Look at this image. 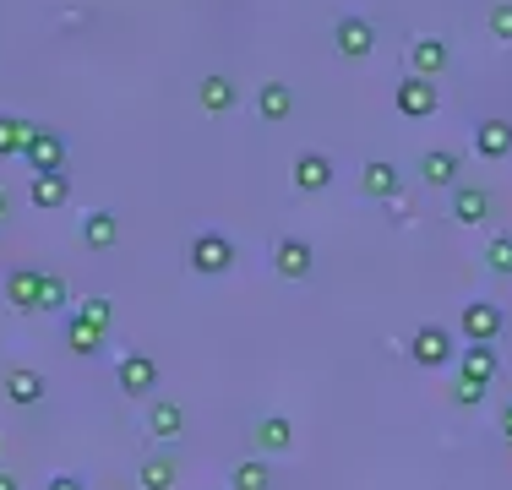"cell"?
Wrapping results in <instances>:
<instances>
[{"label": "cell", "mask_w": 512, "mask_h": 490, "mask_svg": "<svg viewBox=\"0 0 512 490\" xmlns=\"http://www.w3.org/2000/svg\"><path fill=\"white\" fill-rule=\"evenodd\" d=\"M180 431H186V409H180L175 398H153V409H148V436H153V441H175Z\"/></svg>", "instance_id": "obj_19"}, {"label": "cell", "mask_w": 512, "mask_h": 490, "mask_svg": "<svg viewBox=\"0 0 512 490\" xmlns=\"http://www.w3.org/2000/svg\"><path fill=\"white\" fill-rule=\"evenodd\" d=\"M485 22H491V39H512V0H496Z\"/></svg>", "instance_id": "obj_31"}, {"label": "cell", "mask_w": 512, "mask_h": 490, "mask_svg": "<svg viewBox=\"0 0 512 490\" xmlns=\"http://www.w3.org/2000/svg\"><path fill=\"white\" fill-rule=\"evenodd\" d=\"M333 44H338V55H349V60H365L376 49V28L365 17H338V28H333Z\"/></svg>", "instance_id": "obj_10"}, {"label": "cell", "mask_w": 512, "mask_h": 490, "mask_svg": "<svg viewBox=\"0 0 512 490\" xmlns=\"http://www.w3.org/2000/svg\"><path fill=\"white\" fill-rule=\"evenodd\" d=\"M327 186H333V158H327V153H300L295 158V191L316 196Z\"/></svg>", "instance_id": "obj_15"}, {"label": "cell", "mask_w": 512, "mask_h": 490, "mask_svg": "<svg viewBox=\"0 0 512 490\" xmlns=\"http://www.w3.org/2000/svg\"><path fill=\"white\" fill-rule=\"evenodd\" d=\"M453 218L458 224H485V218H491V196L480 186H458L453 191Z\"/></svg>", "instance_id": "obj_21"}, {"label": "cell", "mask_w": 512, "mask_h": 490, "mask_svg": "<svg viewBox=\"0 0 512 490\" xmlns=\"http://www.w3.org/2000/svg\"><path fill=\"white\" fill-rule=\"evenodd\" d=\"M28 202L39 207V213H55V207H66V202H71V180H66V169H55V175H33Z\"/></svg>", "instance_id": "obj_16"}, {"label": "cell", "mask_w": 512, "mask_h": 490, "mask_svg": "<svg viewBox=\"0 0 512 490\" xmlns=\"http://www.w3.org/2000/svg\"><path fill=\"white\" fill-rule=\"evenodd\" d=\"M420 175H425V186H458V153L453 147H431L420 158Z\"/></svg>", "instance_id": "obj_20"}, {"label": "cell", "mask_w": 512, "mask_h": 490, "mask_svg": "<svg viewBox=\"0 0 512 490\" xmlns=\"http://www.w3.org/2000/svg\"><path fill=\"white\" fill-rule=\"evenodd\" d=\"M480 398H485V387H480V382H458V387H453V403H458V409H474Z\"/></svg>", "instance_id": "obj_32"}, {"label": "cell", "mask_w": 512, "mask_h": 490, "mask_svg": "<svg viewBox=\"0 0 512 490\" xmlns=\"http://www.w3.org/2000/svg\"><path fill=\"white\" fill-rule=\"evenodd\" d=\"M44 490H88V480H82V474H55Z\"/></svg>", "instance_id": "obj_33"}, {"label": "cell", "mask_w": 512, "mask_h": 490, "mask_svg": "<svg viewBox=\"0 0 512 490\" xmlns=\"http://www.w3.org/2000/svg\"><path fill=\"white\" fill-rule=\"evenodd\" d=\"M502 436L512 441V403H502Z\"/></svg>", "instance_id": "obj_34"}, {"label": "cell", "mask_w": 512, "mask_h": 490, "mask_svg": "<svg viewBox=\"0 0 512 490\" xmlns=\"http://www.w3.org/2000/svg\"><path fill=\"white\" fill-rule=\"evenodd\" d=\"M0 490H22V485H17V474H6V469H0Z\"/></svg>", "instance_id": "obj_35"}, {"label": "cell", "mask_w": 512, "mask_h": 490, "mask_svg": "<svg viewBox=\"0 0 512 490\" xmlns=\"http://www.w3.org/2000/svg\"><path fill=\"white\" fill-rule=\"evenodd\" d=\"M0 447H6V441H0Z\"/></svg>", "instance_id": "obj_37"}, {"label": "cell", "mask_w": 512, "mask_h": 490, "mask_svg": "<svg viewBox=\"0 0 512 490\" xmlns=\"http://www.w3.org/2000/svg\"><path fill=\"white\" fill-rule=\"evenodd\" d=\"M6 213H11V196H6V191H0V224H6Z\"/></svg>", "instance_id": "obj_36"}, {"label": "cell", "mask_w": 512, "mask_h": 490, "mask_svg": "<svg viewBox=\"0 0 512 490\" xmlns=\"http://www.w3.org/2000/svg\"><path fill=\"white\" fill-rule=\"evenodd\" d=\"M453 354H458V349H453V333H447V327H436V322L414 327V338H409V360H414V365H425V371H442Z\"/></svg>", "instance_id": "obj_2"}, {"label": "cell", "mask_w": 512, "mask_h": 490, "mask_svg": "<svg viewBox=\"0 0 512 490\" xmlns=\"http://www.w3.org/2000/svg\"><path fill=\"white\" fill-rule=\"evenodd\" d=\"M66 349H71V354H88V360H93V354H104V333L71 311V316H66Z\"/></svg>", "instance_id": "obj_23"}, {"label": "cell", "mask_w": 512, "mask_h": 490, "mask_svg": "<svg viewBox=\"0 0 512 490\" xmlns=\"http://www.w3.org/2000/svg\"><path fill=\"white\" fill-rule=\"evenodd\" d=\"M458 327H463V338H469V343H496V338H502V305L469 300V305H463V316H458Z\"/></svg>", "instance_id": "obj_6"}, {"label": "cell", "mask_w": 512, "mask_h": 490, "mask_svg": "<svg viewBox=\"0 0 512 490\" xmlns=\"http://www.w3.org/2000/svg\"><path fill=\"white\" fill-rule=\"evenodd\" d=\"M485 267H491L496 278H512V235H496L485 245Z\"/></svg>", "instance_id": "obj_30"}, {"label": "cell", "mask_w": 512, "mask_h": 490, "mask_svg": "<svg viewBox=\"0 0 512 490\" xmlns=\"http://www.w3.org/2000/svg\"><path fill=\"white\" fill-rule=\"evenodd\" d=\"M229 485L235 490H273V469H267L262 458H240L235 474H229Z\"/></svg>", "instance_id": "obj_26"}, {"label": "cell", "mask_w": 512, "mask_h": 490, "mask_svg": "<svg viewBox=\"0 0 512 490\" xmlns=\"http://www.w3.org/2000/svg\"><path fill=\"white\" fill-rule=\"evenodd\" d=\"M115 382H120V392L126 398H148V392L158 387V360L153 354H120V365H115Z\"/></svg>", "instance_id": "obj_3"}, {"label": "cell", "mask_w": 512, "mask_h": 490, "mask_svg": "<svg viewBox=\"0 0 512 490\" xmlns=\"http://www.w3.org/2000/svg\"><path fill=\"white\" fill-rule=\"evenodd\" d=\"M273 267H278V278H289V284H300V278H311V267H316V251L300 235H284V240H273Z\"/></svg>", "instance_id": "obj_5"}, {"label": "cell", "mask_w": 512, "mask_h": 490, "mask_svg": "<svg viewBox=\"0 0 512 490\" xmlns=\"http://www.w3.org/2000/svg\"><path fill=\"white\" fill-rule=\"evenodd\" d=\"M496 343H463V354H458V382H480V387H491L496 382Z\"/></svg>", "instance_id": "obj_9"}, {"label": "cell", "mask_w": 512, "mask_h": 490, "mask_svg": "<svg viewBox=\"0 0 512 490\" xmlns=\"http://www.w3.org/2000/svg\"><path fill=\"white\" fill-rule=\"evenodd\" d=\"M39 284H44L39 267H11V273H6V300H11V311H39Z\"/></svg>", "instance_id": "obj_12"}, {"label": "cell", "mask_w": 512, "mask_h": 490, "mask_svg": "<svg viewBox=\"0 0 512 490\" xmlns=\"http://www.w3.org/2000/svg\"><path fill=\"white\" fill-rule=\"evenodd\" d=\"M447 60H453V49H447V39H414L409 44V77H442Z\"/></svg>", "instance_id": "obj_11"}, {"label": "cell", "mask_w": 512, "mask_h": 490, "mask_svg": "<svg viewBox=\"0 0 512 490\" xmlns=\"http://www.w3.org/2000/svg\"><path fill=\"white\" fill-rule=\"evenodd\" d=\"M22 158L33 164V175H55V169H66V142H60V131L39 126V131H33V142L22 147Z\"/></svg>", "instance_id": "obj_7"}, {"label": "cell", "mask_w": 512, "mask_h": 490, "mask_svg": "<svg viewBox=\"0 0 512 490\" xmlns=\"http://www.w3.org/2000/svg\"><path fill=\"white\" fill-rule=\"evenodd\" d=\"M256 447L262 452H289L295 447V425H289L284 414H267V420L256 425Z\"/></svg>", "instance_id": "obj_24"}, {"label": "cell", "mask_w": 512, "mask_h": 490, "mask_svg": "<svg viewBox=\"0 0 512 490\" xmlns=\"http://www.w3.org/2000/svg\"><path fill=\"white\" fill-rule=\"evenodd\" d=\"M474 153L480 158H507L512 153V120H502V115L480 120V126H474Z\"/></svg>", "instance_id": "obj_17"}, {"label": "cell", "mask_w": 512, "mask_h": 490, "mask_svg": "<svg viewBox=\"0 0 512 490\" xmlns=\"http://www.w3.org/2000/svg\"><path fill=\"white\" fill-rule=\"evenodd\" d=\"M77 316H82V322H93L99 333H109V322H115V305H109L104 294H88V300L77 305Z\"/></svg>", "instance_id": "obj_29"}, {"label": "cell", "mask_w": 512, "mask_h": 490, "mask_svg": "<svg viewBox=\"0 0 512 490\" xmlns=\"http://www.w3.org/2000/svg\"><path fill=\"white\" fill-rule=\"evenodd\" d=\"M115 240H120V213H109V207L82 213V245H88V251H109Z\"/></svg>", "instance_id": "obj_14"}, {"label": "cell", "mask_w": 512, "mask_h": 490, "mask_svg": "<svg viewBox=\"0 0 512 490\" xmlns=\"http://www.w3.org/2000/svg\"><path fill=\"white\" fill-rule=\"evenodd\" d=\"M235 82L229 77H202V88H197V104L207 109V115H229V109H235Z\"/></svg>", "instance_id": "obj_22"}, {"label": "cell", "mask_w": 512, "mask_h": 490, "mask_svg": "<svg viewBox=\"0 0 512 490\" xmlns=\"http://www.w3.org/2000/svg\"><path fill=\"white\" fill-rule=\"evenodd\" d=\"M175 458H164V452H153V458L148 463H142V474H137V480H142V490H175Z\"/></svg>", "instance_id": "obj_27"}, {"label": "cell", "mask_w": 512, "mask_h": 490, "mask_svg": "<svg viewBox=\"0 0 512 490\" xmlns=\"http://www.w3.org/2000/svg\"><path fill=\"white\" fill-rule=\"evenodd\" d=\"M393 104L404 120H431L436 115V82L431 77H404L393 88Z\"/></svg>", "instance_id": "obj_4"}, {"label": "cell", "mask_w": 512, "mask_h": 490, "mask_svg": "<svg viewBox=\"0 0 512 490\" xmlns=\"http://www.w3.org/2000/svg\"><path fill=\"white\" fill-rule=\"evenodd\" d=\"M66 300H71L66 278H60V273H44V284H39V311H66Z\"/></svg>", "instance_id": "obj_28"}, {"label": "cell", "mask_w": 512, "mask_h": 490, "mask_svg": "<svg viewBox=\"0 0 512 490\" xmlns=\"http://www.w3.org/2000/svg\"><path fill=\"white\" fill-rule=\"evenodd\" d=\"M186 262H191V273L218 278V273H229V267H235V240H229V235H218V229H202V235L191 240Z\"/></svg>", "instance_id": "obj_1"}, {"label": "cell", "mask_w": 512, "mask_h": 490, "mask_svg": "<svg viewBox=\"0 0 512 490\" xmlns=\"http://www.w3.org/2000/svg\"><path fill=\"white\" fill-rule=\"evenodd\" d=\"M398 186H404V175H398V169L387 164V158H371V164L360 169V191H365V196H376V202H393Z\"/></svg>", "instance_id": "obj_18"}, {"label": "cell", "mask_w": 512, "mask_h": 490, "mask_svg": "<svg viewBox=\"0 0 512 490\" xmlns=\"http://www.w3.org/2000/svg\"><path fill=\"white\" fill-rule=\"evenodd\" d=\"M0 392H6V403H17V409H39L44 403V376L33 371V365H11Z\"/></svg>", "instance_id": "obj_8"}, {"label": "cell", "mask_w": 512, "mask_h": 490, "mask_svg": "<svg viewBox=\"0 0 512 490\" xmlns=\"http://www.w3.org/2000/svg\"><path fill=\"white\" fill-rule=\"evenodd\" d=\"M256 115H262L267 126L289 120L295 115V88H289V82H262V88H256Z\"/></svg>", "instance_id": "obj_13"}, {"label": "cell", "mask_w": 512, "mask_h": 490, "mask_svg": "<svg viewBox=\"0 0 512 490\" xmlns=\"http://www.w3.org/2000/svg\"><path fill=\"white\" fill-rule=\"evenodd\" d=\"M33 120H22V115H0V158H11V153H22V147L33 142Z\"/></svg>", "instance_id": "obj_25"}]
</instances>
